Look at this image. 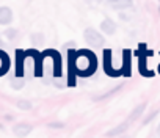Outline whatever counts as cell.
Here are the masks:
<instances>
[{"instance_id":"cell-4","label":"cell","mask_w":160,"mask_h":138,"mask_svg":"<svg viewBox=\"0 0 160 138\" xmlns=\"http://www.w3.org/2000/svg\"><path fill=\"white\" fill-rule=\"evenodd\" d=\"M129 126H130V124H129L127 121H124V122L118 124L116 127L110 129V130H108V132H107L105 135H107V136H116V135H121V133H124V132H126V130L129 129Z\"/></svg>"},{"instance_id":"cell-12","label":"cell","mask_w":160,"mask_h":138,"mask_svg":"<svg viewBox=\"0 0 160 138\" xmlns=\"http://www.w3.org/2000/svg\"><path fill=\"white\" fill-rule=\"evenodd\" d=\"M157 130H158V135H160V124H158V127H157Z\"/></svg>"},{"instance_id":"cell-13","label":"cell","mask_w":160,"mask_h":138,"mask_svg":"<svg viewBox=\"0 0 160 138\" xmlns=\"http://www.w3.org/2000/svg\"><path fill=\"white\" fill-rule=\"evenodd\" d=\"M0 44H2V39H0Z\"/></svg>"},{"instance_id":"cell-8","label":"cell","mask_w":160,"mask_h":138,"mask_svg":"<svg viewBox=\"0 0 160 138\" xmlns=\"http://www.w3.org/2000/svg\"><path fill=\"white\" fill-rule=\"evenodd\" d=\"M18 107H19L21 110H30V108H32V102L22 99V101H18Z\"/></svg>"},{"instance_id":"cell-3","label":"cell","mask_w":160,"mask_h":138,"mask_svg":"<svg viewBox=\"0 0 160 138\" xmlns=\"http://www.w3.org/2000/svg\"><path fill=\"white\" fill-rule=\"evenodd\" d=\"M11 21H13V11L8 7H2V8H0V24L7 25Z\"/></svg>"},{"instance_id":"cell-11","label":"cell","mask_w":160,"mask_h":138,"mask_svg":"<svg viewBox=\"0 0 160 138\" xmlns=\"http://www.w3.org/2000/svg\"><path fill=\"white\" fill-rule=\"evenodd\" d=\"M108 2H112V3H115V2H118V0H108Z\"/></svg>"},{"instance_id":"cell-2","label":"cell","mask_w":160,"mask_h":138,"mask_svg":"<svg viewBox=\"0 0 160 138\" xmlns=\"http://www.w3.org/2000/svg\"><path fill=\"white\" fill-rule=\"evenodd\" d=\"M32 126L30 124H27V122H19V124H16L14 127H13V132H14V135L16 136H19V138H24V136H27L30 132H32Z\"/></svg>"},{"instance_id":"cell-10","label":"cell","mask_w":160,"mask_h":138,"mask_svg":"<svg viewBox=\"0 0 160 138\" xmlns=\"http://www.w3.org/2000/svg\"><path fill=\"white\" fill-rule=\"evenodd\" d=\"M5 36H7L8 39H14V38L18 36V32H16L14 28H8V30L5 32Z\"/></svg>"},{"instance_id":"cell-6","label":"cell","mask_w":160,"mask_h":138,"mask_svg":"<svg viewBox=\"0 0 160 138\" xmlns=\"http://www.w3.org/2000/svg\"><path fill=\"white\" fill-rule=\"evenodd\" d=\"M144 107H146V104H140L138 107H135V108L132 110V113L127 116V119H126V121H127L129 124H132V122H133L135 119H138V118H140V115L144 111Z\"/></svg>"},{"instance_id":"cell-1","label":"cell","mask_w":160,"mask_h":138,"mask_svg":"<svg viewBox=\"0 0 160 138\" xmlns=\"http://www.w3.org/2000/svg\"><path fill=\"white\" fill-rule=\"evenodd\" d=\"M83 38H85V41H87L88 44L96 46V47H101V46L105 44V38H104L98 30H94V28H87V30L83 32Z\"/></svg>"},{"instance_id":"cell-7","label":"cell","mask_w":160,"mask_h":138,"mask_svg":"<svg viewBox=\"0 0 160 138\" xmlns=\"http://www.w3.org/2000/svg\"><path fill=\"white\" fill-rule=\"evenodd\" d=\"M132 7V0H118V2L113 3L115 10H127Z\"/></svg>"},{"instance_id":"cell-5","label":"cell","mask_w":160,"mask_h":138,"mask_svg":"<svg viewBox=\"0 0 160 138\" xmlns=\"http://www.w3.org/2000/svg\"><path fill=\"white\" fill-rule=\"evenodd\" d=\"M101 30L104 33H107V35H113L116 32V24L113 21H110V19H104L102 24H101Z\"/></svg>"},{"instance_id":"cell-9","label":"cell","mask_w":160,"mask_h":138,"mask_svg":"<svg viewBox=\"0 0 160 138\" xmlns=\"http://www.w3.org/2000/svg\"><path fill=\"white\" fill-rule=\"evenodd\" d=\"M22 86H24V80H21V79L11 82V88H13V90H21Z\"/></svg>"}]
</instances>
